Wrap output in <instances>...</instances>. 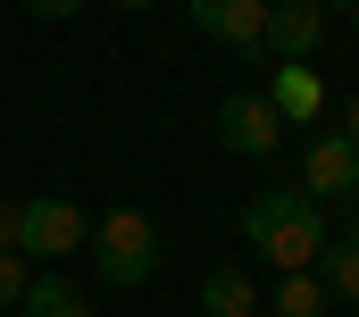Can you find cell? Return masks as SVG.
<instances>
[{"label": "cell", "mask_w": 359, "mask_h": 317, "mask_svg": "<svg viewBox=\"0 0 359 317\" xmlns=\"http://www.w3.org/2000/svg\"><path fill=\"white\" fill-rule=\"evenodd\" d=\"M84 0H25V17H76Z\"/></svg>", "instance_id": "cell-14"}, {"label": "cell", "mask_w": 359, "mask_h": 317, "mask_svg": "<svg viewBox=\"0 0 359 317\" xmlns=\"http://www.w3.org/2000/svg\"><path fill=\"white\" fill-rule=\"evenodd\" d=\"M117 8H151V0H117Z\"/></svg>", "instance_id": "cell-17"}, {"label": "cell", "mask_w": 359, "mask_h": 317, "mask_svg": "<svg viewBox=\"0 0 359 317\" xmlns=\"http://www.w3.org/2000/svg\"><path fill=\"white\" fill-rule=\"evenodd\" d=\"M0 250H17V201H0ZM25 259V250H17Z\"/></svg>", "instance_id": "cell-15"}, {"label": "cell", "mask_w": 359, "mask_h": 317, "mask_svg": "<svg viewBox=\"0 0 359 317\" xmlns=\"http://www.w3.org/2000/svg\"><path fill=\"white\" fill-rule=\"evenodd\" d=\"M301 192H309V201H351V192H359V151L343 142V134H318V142H309Z\"/></svg>", "instance_id": "cell-7"}, {"label": "cell", "mask_w": 359, "mask_h": 317, "mask_svg": "<svg viewBox=\"0 0 359 317\" xmlns=\"http://www.w3.org/2000/svg\"><path fill=\"white\" fill-rule=\"evenodd\" d=\"M25 284H34V267H25L17 250H0V317H17V301H25Z\"/></svg>", "instance_id": "cell-13"}, {"label": "cell", "mask_w": 359, "mask_h": 317, "mask_svg": "<svg viewBox=\"0 0 359 317\" xmlns=\"http://www.w3.org/2000/svg\"><path fill=\"white\" fill-rule=\"evenodd\" d=\"M318 8H326V0H318ZM334 8H359V0H334Z\"/></svg>", "instance_id": "cell-18"}, {"label": "cell", "mask_w": 359, "mask_h": 317, "mask_svg": "<svg viewBox=\"0 0 359 317\" xmlns=\"http://www.w3.org/2000/svg\"><path fill=\"white\" fill-rule=\"evenodd\" d=\"M92 226L76 201H59V192H42V201H17V250L25 259H67V250H84Z\"/></svg>", "instance_id": "cell-3"}, {"label": "cell", "mask_w": 359, "mask_h": 317, "mask_svg": "<svg viewBox=\"0 0 359 317\" xmlns=\"http://www.w3.org/2000/svg\"><path fill=\"white\" fill-rule=\"evenodd\" d=\"M318 50H326V8H318V0H268L259 59H276V67H309Z\"/></svg>", "instance_id": "cell-4"}, {"label": "cell", "mask_w": 359, "mask_h": 317, "mask_svg": "<svg viewBox=\"0 0 359 317\" xmlns=\"http://www.w3.org/2000/svg\"><path fill=\"white\" fill-rule=\"evenodd\" d=\"M243 242L251 250H268L276 276H301V267H318V250H326V201H309L301 184H276V192H251L243 201Z\"/></svg>", "instance_id": "cell-1"}, {"label": "cell", "mask_w": 359, "mask_h": 317, "mask_svg": "<svg viewBox=\"0 0 359 317\" xmlns=\"http://www.w3.org/2000/svg\"><path fill=\"white\" fill-rule=\"evenodd\" d=\"M351 34H359V8H351Z\"/></svg>", "instance_id": "cell-19"}, {"label": "cell", "mask_w": 359, "mask_h": 317, "mask_svg": "<svg viewBox=\"0 0 359 317\" xmlns=\"http://www.w3.org/2000/svg\"><path fill=\"white\" fill-rule=\"evenodd\" d=\"M326 309H334V292L301 267V276H284V284L268 292V309H259V317H326Z\"/></svg>", "instance_id": "cell-10"}, {"label": "cell", "mask_w": 359, "mask_h": 317, "mask_svg": "<svg viewBox=\"0 0 359 317\" xmlns=\"http://www.w3.org/2000/svg\"><path fill=\"white\" fill-rule=\"evenodd\" d=\"M184 17L217 42V50H234V59H259V34H268V0H184Z\"/></svg>", "instance_id": "cell-6"}, {"label": "cell", "mask_w": 359, "mask_h": 317, "mask_svg": "<svg viewBox=\"0 0 359 317\" xmlns=\"http://www.w3.org/2000/svg\"><path fill=\"white\" fill-rule=\"evenodd\" d=\"M84 250H92V267H100V284H117V292H134V284L159 276V226L142 209H109Z\"/></svg>", "instance_id": "cell-2"}, {"label": "cell", "mask_w": 359, "mask_h": 317, "mask_svg": "<svg viewBox=\"0 0 359 317\" xmlns=\"http://www.w3.org/2000/svg\"><path fill=\"white\" fill-rule=\"evenodd\" d=\"M309 276H318V284H326L334 301H351V309H359V234H343V242H326Z\"/></svg>", "instance_id": "cell-11"}, {"label": "cell", "mask_w": 359, "mask_h": 317, "mask_svg": "<svg viewBox=\"0 0 359 317\" xmlns=\"http://www.w3.org/2000/svg\"><path fill=\"white\" fill-rule=\"evenodd\" d=\"M268 109H276V117H318V109H326L318 67H276V76H268Z\"/></svg>", "instance_id": "cell-9"}, {"label": "cell", "mask_w": 359, "mask_h": 317, "mask_svg": "<svg viewBox=\"0 0 359 317\" xmlns=\"http://www.w3.org/2000/svg\"><path fill=\"white\" fill-rule=\"evenodd\" d=\"M17 317H92V301L67 284V276H34L25 301H17Z\"/></svg>", "instance_id": "cell-12"}, {"label": "cell", "mask_w": 359, "mask_h": 317, "mask_svg": "<svg viewBox=\"0 0 359 317\" xmlns=\"http://www.w3.org/2000/svg\"><path fill=\"white\" fill-rule=\"evenodd\" d=\"M201 317H259L251 267H209V276H201Z\"/></svg>", "instance_id": "cell-8"}, {"label": "cell", "mask_w": 359, "mask_h": 317, "mask_svg": "<svg viewBox=\"0 0 359 317\" xmlns=\"http://www.w3.org/2000/svg\"><path fill=\"white\" fill-rule=\"evenodd\" d=\"M217 142L234 158H276L284 117L268 109V92H226V100H217Z\"/></svg>", "instance_id": "cell-5"}, {"label": "cell", "mask_w": 359, "mask_h": 317, "mask_svg": "<svg viewBox=\"0 0 359 317\" xmlns=\"http://www.w3.org/2000/svg\"><path fill=\"white\" fill-rule=\"evenodd\" d=\"M343 142L359 151V92H351V109H343Z\"/></svg>", "instance_id": "cell-16"}]
</instances>
